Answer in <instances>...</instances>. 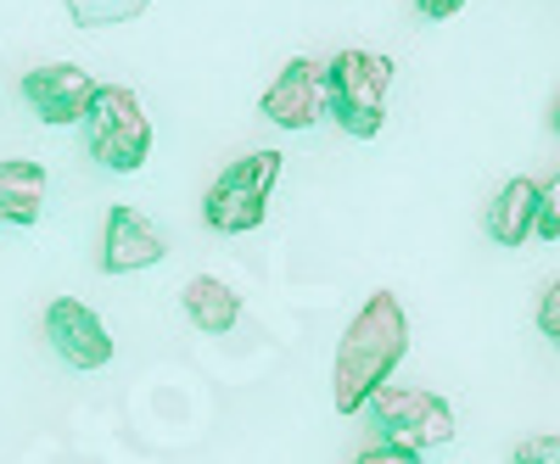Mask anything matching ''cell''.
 Segmentation results:
<instances>
[{"label":"cell","mask_w":560,"mask_h":464,"mask_svg":"<svg viewBox=\"0 0 560 464\" xmlns=\"http://www.w3.org/2000/svg\"><path fill=\"white\" fill-rule=\"evenodd\" d=\"M409 353V313L393 292H370L364 308L348 319L331 364V403L337 414H359L364 397L393 381V369Z\"/></svg>","instance_id":"obj_1"},{"label":"cell","mask_w":560,"mask_h":464,"mask_svg":"<svg viewBox=\"0 0 560 464\" xmlns=\"http://www.w3.org/2000/svg\"><path fill=\"white\" fill-rule=\"evenodd\" d=\"M387 90H393V57L382 51H337L325 68V118H337L353 141H376L387 118Z\"/></svg>","instance_id":"obj_2"},{"label":"cell","mask_w":560,"mask_h":464,"mask_svg":"<svg viewBox=\"0 0 560 464\" xmlns=\"http://www.w3.org/2000/svg\"><path fill=\"white\" fill-rule=\"evenodd\" d=\"M364 414L376 437L387 448H404V453H432V448H448L454 442V408L448 397L427 392V386H404V381H387L364 397Z\"/></svg>","instance_id":"obj_3"},{"label":"cell","mask_w":560,"mask_h":464,"mask_svg":"<svg viewBox=\"0 0 560 464\" xmlns=\"http://www.w3.org/2000/svg\"><path fill=\"white\" fill-rule=\"evenodd\" d=\"M84 146L102 168L135 174L152 157V118L140 107L129 84H96V96L84 107Z\"/></svg>","instance_id":"obj_4"},{"label":"cell","mask_w":560,"mask_h":464,"mask_svg":"<svg viewBox=\"0 0 560 464\" xmlns=\"http://www.w3.org/2000/svg\"><path fill=\"white\" fill-rule=\"evenodd\" d=\"M275 179H280V152H247L236 157L202 197V218L219 236H247L269 218V197H275Z\"/></svg>","instance_id":"obj_5"},{"label":"cell","mask_w":560,"mask_h":464,"mask_svg":"<svg viewBox=\"0 0 560 464\" xmlns=\"http://www.w3.org/2000/svg\"><path fill=\"white\" fill-rule=\"evenodd\" d=\"M23 102L39 123H51V129H68L84 118L90 96H96V79H90L79 62H45V68H28L23 73Z\"/></svg>","instance_id":"obj_6"},{"label":"cell","mask_w":560,"mask_h":464,"mask_svg":"<svg viewBox=\"0 0 560 464\" xmlns=\"http://www.w3.org/2000/svg\"><path fill=\"white\" fill-rule=\"evenodd\" d=\"M45 336H51V347L68 369H107L113 364V336H107L102 313L79 297H57L45 308Z\"/></svg>","instance_id":"obj_7"},{"label":"cell","mask_w":560,"mask_h":464,"mask_svg":"<svg viewBox=\"0 0 560 464\" xmlns=\"http://www.w3.org/2000/svg\"><path fill=\"white\" fill-rule=\"evenodd\" d=\"M258 112L280 129H314L325 118V68L314 57H292L264 90Z\"/></svg>","instance_id":"obj_8"},{"label":"cell","mask_w":560,"mask_h":464,"mask_svg":"<svg viewBox=\"0 0 560 464\" xmlns=\"http://www.w3.org/2000/svg\"><path fill=\"white\" fill-rule=\"evenodd\" d=\"M163 258H168V241L147 213H135V207L107 213V229H102V269L107 274H140V269H158Z\"/></svg>","instance_id":"obj_9"},{"label":"cell","mask_w":560,"mask_h":464,"mask_svg":"<svg viewBox=\"0 0 560 464\" xmlns=\"http://www.w3.org/2000/svg\"><path fill=\"white\" fill-rule=\"evenodd\" d=\"M45 213V163L0 157V224H39Z\"/></svg>","instance_id":"obj_10"},{"label":"cell","mask_w":560,"mask_h":464,"mask_svg":"<svg viewBox=\"0 0 560 464\" xmlns=\"http://www.w3.org/2000/svg\"><path fill=\"white\" fill-rule=\"evenodd\" d=\"M179 302H185V319H191L202 336H224L230 324L242 319V297L230 292L219 274H191L185 292H179Z\"/></svg>","instance_id":"obj_11"},{"label":"cell","mask_w":560,"mask_h":464,"mask_svg":"<svg viewBox=\"0 0 560 464\" xmlns=\"http://www.w3.org/2000/svg\"><path fill=\"white\" fill-rule=\"evenodd\" d=\"M533 207H538V179H510L488 207V236L499 247H527L533 241Z\"/></svg>","instance_id":"obj_12"},{"label":"cell","mask_w":560,"mask_h":464,"mask_svg":"<svg viewBox=\"0 0 560 464\" xmlns=\"http://www.w3.org/2000/svg\"><path fill=\"white\" fill-rule=\"evenodd\" d=\"M152 0H68V17L79 28H113V23H135Z\"/></svg>","instance_id":"obj_13"},{"label":"cell","mask_w":560,"mask_h":464,"mask_svg":"<svg viewBox=\"0 0 560 464\" xmlns=\"http://www.w3.org/2000/svg\"><path fill=\"white\" fill-rule=\"evenodd\" d=\"M510 464H560V431H533L516 442Z\"/></svg>","instance_id":"obj_14"},{"label":"cell","mask_w":560,"mask_h":464,"mask_svg":"<svg viewBox=\"0 0 560 464\" xmlns=\"http://www.w3.org/2000/svg\"><path fill=\"white\" fill-rule=\"evenodd\" d=\"M533 229L544 241H555L560 236V185L555 179H544L538 185V207H533Z\"/></svg>","instance_id":"obj_15"},{"label":"cell","mask_w":560,"mask_h":464,"mask_svg":"<svg viewBox=\"0 0 560 464\" xmlns=\"http://www.w3.org/2000/svg\"><path fill=\"white\" fill-rule=\"evenodd\" d=\"M538 331L549 342L560 336V281H544V292H538Z\"/></svg>","instance_id":"obj_16"},{"label":"cell","mask_w":560,"mask_h":464,"mask_svg":"<svg viewBox=\"0 0 560 464\" xmlns=\"http://www.w3.org/2000/svg\"><path fill=\"white\" fill-rule=\"evenodd\" d=\"M353 464H420V453H404V448H387V442H376V448H364Z\"/></svg>","instance_id":"obj_17"},{"label":"cell","mask_w":560,"mask_h":464,"mask_svg":"<svg viewBox=\"0 0 560 464\" xmlns=\"http://www.w3.org/2000/svg\"><path fill=\"white\" fill-rule=\"evenodd\" d=\"M415 7H420V17H432V23H448L459 7H465V0H415Z\"/></svg>","instance_id":"obj_18"}]
</instances>
